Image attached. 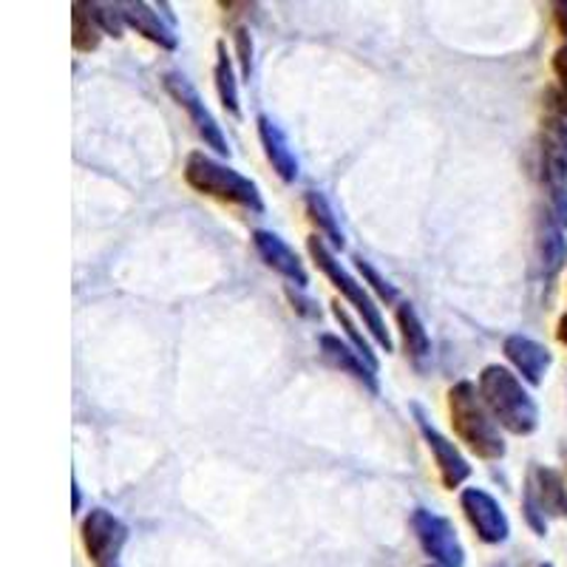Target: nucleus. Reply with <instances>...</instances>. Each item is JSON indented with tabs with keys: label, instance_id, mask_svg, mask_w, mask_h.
<instances>
[{
	"label": "nucleus",
	"instance_id": "obj_2",
	"mask_svg": "<svg viewBox=\"0 0 567 567\" xmlns=\"http://www.w3.org/2000/svg\"><path fill=\"white\" fill-rule=\"evenodd\" d=\"M449 414H452L454 434L480 460L496 463V460L505 457L508 445H505L503 432H499V423H496L494 414L485 406L477 383L460 381L449 389Z\"/></svg>",
	"mask_w": 567,
	"mask_h": 567
},
{
	"label": "nucleus",
	"instance_id": "obj_33",
	"mask_svg": "<svg viewBox=\"0 0 567 567\" xmlns=\"http://www.w3.org/2000/svg\"><path fill=\"white\" fill-rule=\"evenodd\" d=\"M534 567H554V565H550V561H536Z\"/></svg>",
	"mask_w": 567,
	"mask_h": 567
},
{
	"label": "nucleus",
	"instance_id": "obj_9",
	"mask_svg": "<svg viewBox=\"0 0 567 567\" xmlns=\"http://www.w3.org/2000/svg\"><path fill=\"white\" fill-rule=\"evenodd\" d=\"M412 412H414V417H417V429H420V434H423L425 445L432 449L434 463H437V471H440V480H443V485L449 491L460 488V485H463L465 480L471 477L468 460L463 457V452H460L457 445H454L452 440L440 432L432 420L425 417V412L417 406V403L412 406Z\"/></svg>",
	"mask_w": 567,
	"mask_h": 567
},
{
	"label": "nucleus",
	"instance_id": "obj_22",
	"mask_svg": "<svg viewBox=\"0 0 567 567\" xmlns=\"http://www.w3.org/2000/svg\"><path fill=\"white\" fill-rule=\"evenodd\" d=\"M539 176L545 190H548L550 216L567 230V171L561 168L559 162L550 159V156H542Z\"/></svg>",
	"mask_w": 567,
	"mask_h": 567
},
{
	"label": "nucleus",
	"instance_id": "obj_34",
	"mask_svg": "<svg viewBox=\"0 0 567 567\" xmlns=\"http://www.w3.org/2000/svg\"><path fill=\"white\" fill-rule=\"evenodd\" d=\"M425 567H440V565H425Z\"/></svg>",
	"mask_w": 567,
	"mask_h": 567
},
{
	"label": "nucleus",
	"instance_id": "obj_18",
	"mask_svg": "<svg viewBox=\"0 0 567 567\" xmlns=\"http://www.w3.org/2000/svg\"><path fill=\"white\" fill-rule=\"evenodd\" d=\"M528 488L534 491L536 503L548 516H561L567 519V483L556 468L548 465H536L528 480Z\"/></svg>",
	"mask_w": 567,
	"mask_h": 567
},
{
	"label": "nucleus",
	"instance_id": "obj_8",
	"mask_svg": "<svg viewBox=\"0 0 567 567\" xmlns=\"http://www.w3.org/2000/svg\"><path fill=\"white\" fill-rule=\"evenodd\" d=\"M460 508H463L468 525L477 530V536L485 545H503L511 536V523L503 505L496 503L485 488H463Z\"/></svg>",
	"mask_w": 567,
	"mask_h": 567
},
{
	"label": "nucleus",
	"instance_id": "obj_14",
	"mask_svg": "<svg viewBox=\"0 0 567 567\" xmlns=\"http://www.w3.org/2000/svg\"><path fill=\"white\" fill-rule=\"evenodd\" d=\"M256 128H258V140H261V148H265L267 159H270L272 171L281 176L284 182H296L298 179V156L296 151L290 148V140L272 123L270 116L261 114L256 120Z\"/></svg>",
	"mask_w": 567,
	"mask_h": 567
},
{
	"label": "nucleus",
	"instance_id": "obj_32",
	"mask_svg": "<svg viewBox=\"0 0 567 567\" xmlns=\"http://www.w3.org/2000/svg\"><path fill=\"white\" fill-rule=\"evenodd\" d=\"M556 336H559V341L565 343V347H567V316H561L559 329H556Z\"/></svg>",
	"mask_w": 567,
	"mask_h": 567
},
{
	"label": "nucleus",
	"instance_id": "obj_35",
	"mask_svg": "<svg viewBox=\"0 0 567 567\" xmlns=\"http://www.w3.org/2000/svg\"><path fill=\"white\" fill-rule=\"evenodd\" d=\"M565 316H567V312H565Z\"/></svg>",
	"mask_w": 567,
	"mask_h": 567
},
{
	"label": "nucleus",
	"instance_id": "obj_4",
	"mask_svg": "<svg viewBox=\"0 0 567 567\" xmlns=\"http://www.w3.org/2000/svg\"><path fill=\"white\" fill-rule=\"evenodd\" d=\"M307 250H310V258L316 261L318 270L329 278V284H332V287H336V290L341 292L349 303H352L354 312L361 316L363 329H369V336L381 343L386 352H392L394 343H392V336H389L386 321H383V316H381V307L374 303V298L369 296L367 287H363V284L358 281V278H354L352 272L341 265V261H338L336 252H332V247H329L321 236H310V239H307Z\"/></svg>",
	"mask_w": 567,
	"mask_h": 567
},
{
	"label": "nucleus",
	"instance_id": "obj_25",
	"mask_svg": "<svg viewBox=\"0 0 567 567\" xmlns=\"http://www.w3.org/2000/svg\"><path fill=\"white\" fill-rule=\"evenodd\" d=\"M100 27L111 38H123L125 32V18H123V3H94Z\"/></svg>",
	"mask_w": 567,
	"mask_h": 567
},
{
	"label": "nucleus",
	"instance_id": "obj_24",
	"mask_svg": "<svg viewBox=\"0 0 567 567\" xmlns=\"http://www.w3.org/2000/svg\"><path fill=\"white\" fill-rule=\"evenodd\" d=\"M354 265H358V270H361L363 284H369V287H372V290L378 292V298H381V301H386V303L398 301V298H400L398 287H394V284L389 281V278H383L381 272L374 270V267L369 265L367 258H363V256H354Z\"/></svg>",
	"mask_w": 567,
	"mask_h": 567
},
{
	"label": "nucleus",
	"instance_id": "obj_21",
	"mask_svg": "<svg viewBox=\"0 0 567 567\" xmlns=\"http://www.w3.org/2000/svg\"><path fill=\"white\" fill-rule=\"evenodd\" d=\"M213 78H216V91H219V100H221V105H225V111L239 120L241 116L239 80H236L233 54L227 52L225 40H219V43H216V69H213Z\"/></svg>",
	"mask_w": 567,
	"mask_h": 567
},
{
	"label": "nucleus",
	"instance_id": "obj_28",
	"mask_svg": "<svg viewBox=\"0 0 567 567\" xmlns=\"http://www.w3.org/2000/svg\"><path fill=\"white\" fill-rule=\"evenodd\" d=\"M554 74H556V80H559V94L565 97V103H567V43L561 45V49H556Z\"/></svg>",
	"mask_w": 567,
	"mask_h": 567
},
{
	"label": "nucleus",
	"instance_id": "obj_23",
	"mask_svg": "<svg viewBox=\"0 0 567 567\" xmlns=\"http://www.w3.org/2000/svg\"><path fill=\"white\" fill-rule=\"evenodd\" d=\"M332 316H336V321L341 323V329H343V332H347V338H349V341H352V347L358 349V352H361L363 358H367L369 367L381 369V363H378V354H374L372 343H369V338L363 336L361 329H358V323L352 321V316H349V312L343 310L341 301H332Z\"/></svg>",
	"mask_w": 567,
	"mask_h": 567
},
{
	"label": "nucleus",
	"instance_id": "obj_26",
	"mask_svg": "<svg viewBox=\"0 0 567 567\" xmlns=\"http://www.w3.org/2000/svg\"><path fill=\"white\" fill-rule=\"evenodd\" d=\"M523 514H525V523L530 525V530H534L536 536L548 534V514H545V511H542V505L536 503V496L530 488H525Z\"/></svg>",
	"mask_w": 567,
	"mask_h": 567
},
{
	"label": "nucleus",
	"instance_id": "obj_17",
	"mask_svg": "<svg viewBox=\"0 0 567 567\" xmlns=\"http://www.w3.org/2000/svg\"><path fill=\"white\" fill-rule=\"evenodd\" d=\"M536 258H539L542 276L556 278L561 272V267L567 265V239L565 227L554 219V216H545L539 225V239H536Z\"/></svg>",
	"mask_w": 567,
	"mask_h": 567
},
{
	"label": "nucleus",
	"instance_id": "obj_3",
	"mask_svg": "<svg viewBox=\"0 0 567 567\" xmlns=\"http://www.w3.org/2000/svg\"><path fill=\"white\" fill-rule=\"evenodd\" d=\"M185 182L202 196L227 202V205H236L247 213H265V199H261L256 182L247 179L245 174H239L225 162L202 154V151L187 154Z\"/></svg>",
	"mask_w": 567,
	"mask_h": 567
},
{
	"label": "nucleus",
	"instance_id": "obj_10",
	"mask_svg": "<svg viewBox=\"0 0 567 567\" xmlns=\"http://www.w3.org/2000/svg\"><path fill=\"white\" fill-rule=\"evenodd\" d=\"M252 247H256L261 261H265L272 272H278L281 278L296 284L298 290H303V287L310 284V272L303 267L301 256H298L281 236H276V233L270 230H256L252 233Z\"/></svg>",
	"mask_w": 567,
	"mask_h": 567
},
{
	"label": "nucleus",
	"instance_id": "obj_11",
	"mask_svg": "<svg viewBox=\"0 0 567 567\" xmlns=\"http://www.w3.org/2000/svg\"><path fill=\"white\" fill-rule=\"evenodd\" d=\"M318 349H321L323 361H327L329 367L341 369L343 374H349L352 381H358L363 389H369L372 394L381 392V383H378V369L369 367L367 358H363V354L358 352L352 343L341 341V338L332 336V332H323V336L318 338Z\"/></svg>",
	"mask_w": 567,
	"mask_h": 567
},
{
	"label": "nucleus",
	"instance_id": "obj_12",
	"mask_svg": "<svg viewBox=\"0 0 567 567\" xmlns=\"http://www.w3.org/2000/svg\"><path fill=\"white\" fill-rule=\"evenodd\" d=\"M503 352L505 358H508L511 367H514V372L519 374L528 386H542L550 363H554L550 349L528 336H508L503 341Z\"/></svg>",
	"mask_w": 567,
	"mask_h": 567
},
{
	"label": "nucleus",
	"instance_id": "obj_16",
	"mask_svg": "<svg viewBox=\"0 0 567 567\" xmlns=\"http://www.w3.org/2000/svg\"><path fill=\"white\" fill-rule=\"evenodd\" d=\"M398 329H400V341H403V349H406L409 361L414 363L417 369H423L432 358V338L425 332V323L420 318V312L414 310V303L400 301L398 303Z\"/></svg>",
	"mask_w": 567,
	"mask_h": 567
},
{
	"label": "nucleus",
	"instance_id": "obj_27",
	"mask_svg": "<svg viewBox=\"0 0 567 567\" xmlns=\"http://www.w3.org/2000/svg\"><path fill=\"white\" fill-rule=\"evenodd\" d=\"M233 43H236V60L241 65V78L250 80L252 74V38L245 27H239L233 32Z\"/></svg>",
	"mask_w": 567,
	"mask_h": 567
},
{
	"label": "nucleus",
	"instance_id": "obj_13",
	"mask_svg": "<svg viewBox=\"0 0 567 567\" xmlns=\"http://www.w3.org/2000/svg\"><path fill=\"white\" fill-rule=\"evenodd\" d=\"M123 18L125 27L134 29L136 34L156 43L159 49L174 52L179 45L174 34V14H159V7H154V3H123Z\"/></svg>",
	"mask_w": 567,
	"mask_h": 567
},
{
	"label": "nucleus",
	"instance_id": "obj_15",
	"mask_svg": "<svg viewBox=\"0 0 567 567\" xmlns=\"http://www.w3.org/2000/svg\"><path fill=\"white\" fill-rule=\"evenodd\" d=\"M548 114L542 120V156L567 171V103L559 91H548Z\"/></svg>",
	"mask_w": 567,
	"mask_h": 567
},
{
	"label": "nucleus",
	"instance_id": "obj_6",
	"mask_svg": "<svg viewBox=\"0 0 567 567\" xmlns=\"http://www.w3.org/2000/svg\"><path fill=\"white\" fill-rule=\"evenodd\" d=\"M83 548L89 554L94 567H120V556H123L125 542H128V528L120 516H114L105 508H94L85 514L83 528Z\"/></svg>",
	"mask_w": 567,
	"mask_h": 567
},
{
	"label": "nucleus",
	"instance_id": "obj_29",
	"mask_svg": "<svg viewBox=\"0 0 567 567\" xmlns=\"http://www.w3.org/2000/svg\"><path fill=\"white\" fill-rule=\"evenodd\" d=\"M287 298H290L292 310L301 312L303 318H318V316H321V312H318V307H316V301H312V298L298 296V292L292 290V287H287Z\"/></svg>",
	"mask_w": 567,
	"mask_h": 567
},
{
	"label": "nucleus",
	"instance_id": "obj_20",
	"mask_svg": "<svg viewBox=\"0 0 567 567\" xmlns=\"http://www.w3.org/2000/svg\"><path fill=\"white\" fill-rule=\"evenodd\" d=\"M303 207H307V216H310L312 225L318 227V236H321L332 250H343L347 236H343L336 210H332V205L327 202V196L318 194V190H310V194L303 196Z\"/></svg>",
	"mask_w": 567,
	"mask_h": 567
},
{
	"label": "nucleus",
	"instance_id": "obj_7",
	"mask_svg": "<svg viewBox=\"0 0 567 567\" xmlns=\"http://www.w3.org/2000/svg\"><path fill=\"white\" fill-rule=\"evenodd\" d=\"M162 85H165V91L174 97V103L187 111V120H190V125L196 128V134L205 140L207 148H213L219 156H230V145H227L225 131L216 123V116L207 111L205 100L199 97L196 85L190 83L185 74H179V71H168V74L162 78Z\"/></svg>",
	"mask_w": 567,
	"mask_h": 567
},
{
	"label": "nucleus",
	"instance_id": "obj_5",
	"mask_svg": "<svg viewBox=\"0 0 567 567\" xmlns=\"http://www.w3.org/2000/svg\"><path fill=\"white\" fill-rule=\"evenodd\" d=\"M412 528L417 536L423 554L432 559V565L440 567H463L465 550L460 542L457 528L452 519L434 514V511L417 508L412 514Z\"/></svg>",
	"mask_w": 567,
	"mask_h": 567
},
{
	"label": "nucleus",
	"instance_id": "obj_19",
	"mask_svg": "<svg viewBox=\"0 0 567 567\" xmlns=\"http://www.w3.org/2000/svg\"><path fill=\"white\" fill-rule=\"evenodd\" d=\"M103 27H100L97 12H94V3H71V45L74 52L91 54L97 52L100 43H103Z\"/></svg>",
	"mask_w": 567,
	"mask_h": 567
},
{
	"label": "nucleus",
	"instance_id": "obj_1",
	"mask_svg": "<svg viewBox=\"0 0 567 567\" xmlns=\"http://www.w3.org/2000/svg\"><path fill=\"white\" fill-rule=\"evenodd\" d=\"M477 386L499 429L516 437H528L539 429V406L514 369L491 363L480 372Z\"/></svg>",
	"mask_w": 567,
	"mask_h": 567
},
{
	"label": "nucleus",
	"instance_id": "obj_30",
	"mask_svg": "<svg viewBox=\"0 0 567 567\" xmlns=\"http://www.w3.org/2000/svg\"><path fill=\"white\" fill-rule=\"evenodd\" d=\"M554 20H556V29H559V34L567 40V0L554 3Z\"/></svg>",
	"mask_w": 567,
	"mask_h": 567
},
{
	"label": "nucleus",
	"instance_id": "obj_31",
	"mask_svg": "<svg viewBox=\"0 0 567 567\" xmlns=\"http://www.w3.org/2000/svg\"><path fill=\"white\" fill-rule=\"evenodd\" d=\"M80 505H83V494H80V485H78V477L71 480V511L78 514Z\"/></svg>",
	"mask_w": 567,
	"mask_h": 567
}]
</instances>
